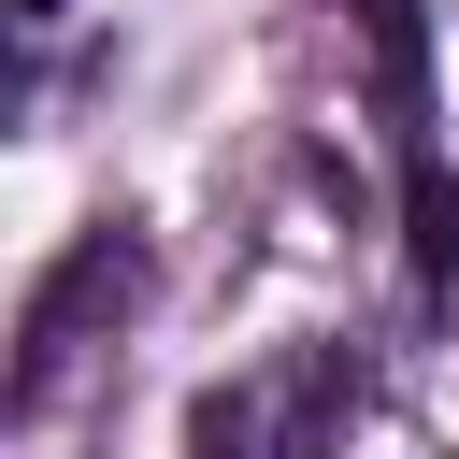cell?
<instances>
[{"mask_svg":"<svg viewBox=\"0 0 459 459\" xmlns=\"http://www.w3.org/2000/svg\"><path fill=\"white\" fill-rule=\"evenodd\" d=\"M402 215H416V230H402V258H416V287H445V273H459V172H430V158H416V186H402Z\"/></svg>","mask_w":459,"mask_h":459,"instance_id":"1","label":"cell"},{"mask_svg":"<svg viewBox=\"0 0 459 459\" xmlns=\"http://www.w3.org/2000/svg\"><path fill=\"white\" fill-rule=\"evenodd\" d=\"M29 14H57V0H29Z\"/></svg>","mask_w":459,"mask_h":459,"instance_id":"2","label":"cell"}]
</instances>
